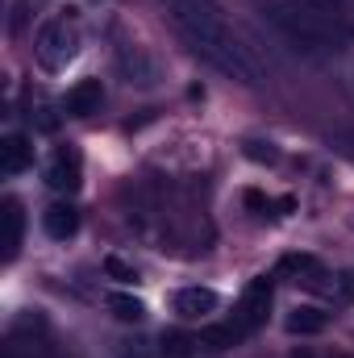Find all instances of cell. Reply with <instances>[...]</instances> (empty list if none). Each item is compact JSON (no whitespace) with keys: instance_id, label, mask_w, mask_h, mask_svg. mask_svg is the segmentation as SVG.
<instances>
[{"instance_id":"cell-9","label":"cell","mask_w":354,"mask_h":358,"mask_svg":"<svg viewBox=\"0 0 354 358\" xmlns=\"http://www.w3.org/2000/svg\"><path fill=\"white\" fill-rule=\"evenodd\" d=\"M0 225H4V234H0L4 263H13V259H17V250H21V234H25V213H21V204H17V200H4Z\"/></svg>"},{"instance_id":"cell-17","label":"cell","mask_w":354,"mask_h":358,"mask_svg":"<svg viewBox=\"0 0 354 358\" xmlns=\"http://www.w3.org/2000/svg\"><path fill=\"white\" fill-rule=\"evenodd\" d=\"M342 292H346V296H354V271H346V275H342Z\"/></svg>"},{"instance_id":"cell-1","label":"cell","mask_w":354,"mask_h":358,"mask_svg":"<svg viewBox=\"0 0 354 358\" xmlns=\"http://www.w3.org/2000/svg\"><path fill=\"white\" fill-rule=\"evenodd\" d=\"M179 34L192 42L196 55H204L217 71L242 80V84H259V67L250 63V55L242 50V42L234 38L229 21L221 17L217 0H163Z\"/></svg>"},{"instance_id":"cell-10","label":"cell","mask_w":354,"mask_h":358,"mask_svg":"<svg viewBox=\"0 0 354 358\" xmlns=\"http://www.w3.org/2000/svg\"><path fill=\"white\" fill-rule=\"evenodd\" d=\"M42 229H46L55 242H67V238L80 229V213H76L67 200H59V204H50V208L42 213Z\"/></svg>"},{"instance_id":"cell-5","label":"cell","mask_w":354,"mask_h":358,"mask_svg":"<svg viewBox=\"0 0 354 358\" xmlns=\"http://www.w3.org/2000/svg\"><path fill=\"white\" fill-rule=\"evenodd\" d=\"M46 329H42V321L34 317V321H21L13 334H8V358H46Z\"/></svg>"},{"instance_id":"cell-13","label":"cell","mask_w":354,"mask_h":358,"mask_svg":"<svg viewBox=\"0 0 354 358\" xmlns=\"http://www.w3.org/2000/svg\"><path fill=\"white\" fill-rule=\"evenodd\" d=\"M108 308H113V317H121V321H142V317H146V304H142L138 296H125V292H113V296H108Z\"/></svg>"},{"instance_id":"cell-7","label":"cell","mask_w":354,"mask_h":358,"mask_svg":"<svg viewBox=\"0 0 354 358\" xmlns=\"http://www.w3.org/2000/svg\"><path fill=\"white\" fill-rule=\"evenodd\" d=\"M100 104H104L100 80H80L76 88L63 96V113L67 117H92V113H100Z\"/></svg>"},{"instance_id":"cell-14","label":"cell","mask_w":354,"mask_h":358,"mask_svg":"<svg viewBox=\"0 0 354 358\" xmlns=\"http://www.w3.org/2000/svg\"><path fill=\"white\" fill-rule=\"evenodd\" d=\"M279 271H292V275H304L309 283H317L325 271H321V263L313 259V255H283V263H279Z\"/></svg>"},{"instance_id":"cell-4","label":"cell","mask_w":354,"mask_h":358,"mask_svg":"<svg viewBox=\"0 0 354 358\" xmlns=\"http://www.w3.org/2000/svg\"><path fill=\"white\" fill-rule=\"evenodd\" d=\"M46 183H50L55 192H67V196L84 183V159H80L76 146H59V150H55V159H50V167H46Z\"/></svg>"},{"instance_id":"cell-8","label":"cell","mask_w":354,"mask_h":358,"mask_svg":"<svg viewBox=\"0 0 354 358\" xmlns=\"http://www.w3.org/2000/svg\"><path fill=\"white\" fill-rule=\"evenodd\" d=\"M29 167H34V146H29V138L8 134L4 146H0V171H4V176H21V171H29Z\"/></svg>"},{"instance_id":"cell-3","label":"cell","mask_w":354,"mask_h":358,"mask_svg":"<svg viewBox=\"0 0 354 358\" xmlns=\"http://www.w3.org/2000/svg\"><path fill=\"white\" fill-rule=\"evenodd\" d=\"M267 313H271V279H250L246 292H242V300H238V317H234V321H238L246 334H255L267 321Z\"/></svg>"},{"instance_id":"cell-6","label":"cell","mask_w":354,"mask_h":358,"mask_svg":"<svg viewBox=\"0 0 354 358\" xmlns=\"http://www.w3.org/2000/svg\"><path fill=\"white\" fill-rule=\"evenodd\" d=\"M217 304H221V296L213 287H179L176 296H171V308H176L179 317H187V321H200V317L217 313Z\"/></svg>"},{"instance_id":"cell-12","label":"cell","mask_w":354,"mask_h":358,"mask_svg":"<svg viewBox=\"0 0 354 358\" xmlns=\"http://www.w3.org/2000/svg\"><path fill=\"white\" fill-rule=\"evenodd\" d=\"M242 338H246V329H242L238 321H234V325H208V329L200 334V342H204V346H217V350H229V346H238Z\"/></svg>"},{"instance_id":"cell-2","label":"cell","mask_w":354,"mask_h":358,"mask_svg":"<svg viewBox=\"0 0 354 358\" xmlns=\"http://www.w3.org/2000/svg\"><path fill=\"white\" fill-rule=\"evenodd\" d=\"M34 55H38V63H42L46 71H63V67L80 55V29H76V21H67V17L46 21V25L38 29Z\"/></svg>"},{"instance_id":"cell-16","label":"cell","mask_w":354,"mask_h":358,"mask_svg":"<svg viewBox=\"0 0 354 358\" xmlns=\"http://www.w3.org/2000/svg\"><path fill=\"white\" fill-rule=\"evenodd\" d=\"M104 271H108L117 283H134V279H138V271L129 267V263H121L117 255H108V259H104Z\"/></svg>"},{"instance_id":"cell-11","label":"cell","mask_w":354,"mask_h":358,"mask_svg":"<svg viewBox=\"0 0 354 358\" xmlns=\"http://www.w3.org/2000/svg\"><path fill=\"white\" fill-rule=\"evenodd\" d=\"M321 329H325V313H321V308H296V313L288 317V334L309 338V334H321Z\"/></svg>"},{"instance_id":"cell-15","label":"cell","mask_w":354,"mask_h":358,"mask_svg":"<svg viewBox=\"0 0 354 358\" xmlns=\"http://www.w3.org/2000/svg\"><path fill=\"white\" fill-rule=\"evenodd\" d=\"M192 338H183V334H167V342H163V355L167 358H192Z\"/></svg>"}]
</instances>
